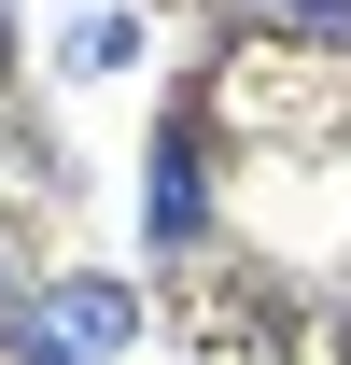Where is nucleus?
Returning a JSON list of instances; mask_svg holds the SVG:
<instances>
[{
  "label": "nucleus",
  "instance_id": "nucleus-1",
  "mask_svg": "<svg viewBox=\"0 0 351 365\" xmlns=\"http://www.w3.org/2000/svg\"><path fill=\"white\" fill-rule=\"evenodd\" d=\"M127 337H141V295H127V281H43L29 309L0 323L14 365H113Z\"/></svg>",
  "mask_w": 351,
  "mask_h": 365
},
{
  "label": "nucleus",
  "instance_id": "nucleus-2",
  "mask_svg": "<svg viewBox=\"0 0 351 365\" xmlns=\"http://www.w3.org/2000/svg\"><path fill=\"white\" fill-rule=\"evenodd\" d=\"M141 225H155V253H183V239L211 225V197H197V140H155V182H141Z\"/></svg>",
  "mask_w": 351,
  "mask_h": 365
},
{
  "label": "nucleus",
  "instance_id": "nucleus-3",
  "mask_svg": "<svg viewBox=\"0 0 351 365\" xmlns=\"http://www.w3.org/2000/svg\"><path fill=\"white\" fill-rule=\"evenodd\" d=\"M56 56H71V71H127V56H141V29H127V14H85Z\"/></svg>",
  "mask_w": 351,
  "mask_h": 365
},
{
  "label": "nucleus",
  "instance_id": "nucleus-4",
  "mask_svg": "<svg viewBox=\"0 0 351 365\" xmlns=\"http://www.w3.org/2000/svg\"><path fill=\"white\" fill-rule=\"evenodd\" d=\"M0 323H14V267H0Z\"/></svg>",
  "mask_w": 351,
  "mask_h": 365
}]
</instances>
